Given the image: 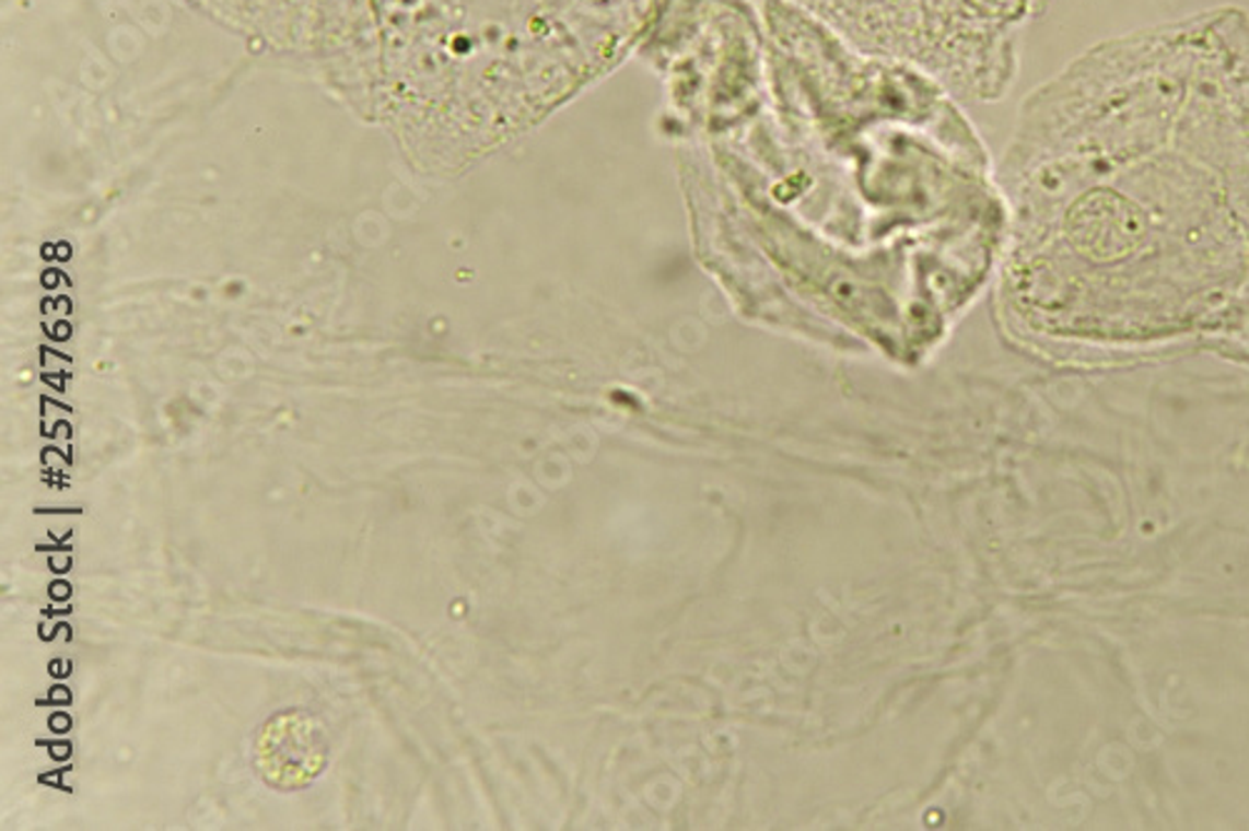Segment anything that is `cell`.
<instances>
[{"label":"cell","instance_id":"cell-1","mask_svg":"<svg viewBox=\"0 0 1249 831\" xmlns=\"http://www.w3.org/2000/svg\"><path fill=\"white\" fill-rule=\"evenodd\" d=\"M857 46L932 66L949 78L962 46L992 40L1027 0H793Z\"/></svg>","mask_w":1249,"mask_h":831},{"label":"cell","instance_id":"cell-2","mask_svg":"<svg viewBox=\"0 0 1249 831\" xmlns=\"http://www.w3.org/2000/svg\"><path fill=\"white\" fill-rule=\"evenodd\" d=\"M50 729H52V731H66V729H70V717H68V714H63V712L52 714V717H50Z\"/></svg>","mask_w":1249,"mask_h":831},{"label":"cell","instance_id":"cell-3","mask_svg":"<svg viewBox=\"0 0 1249 831\" xmlns=\"http://www.w3.org/2000/svg\"><path fill=\"white\" fill-rule=\"evenodd\" d=\"M50 702H52V704H70V692H68L66 687L50 689Z\"/></svg>","mask_w":1249,"mask_h":831},{"label":"cell","instance_id":"cell-4","mask_svg":"<svg viewBox=\"0 0 1249 831\" xmlns=\"http://www.w3.org/2000/svg\"><path fill=\"white\" fill-rule=\"evenodd\" d=\"M50 595H52V599H60V602H63V599L70 597V587L66 585V582H56V585L50 587Z\"/></svg>","mask_w":1249,"mask_h":831}]
</instances>
